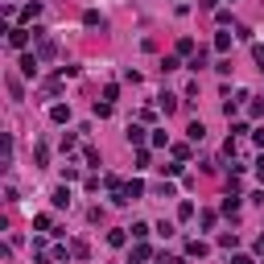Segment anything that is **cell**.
I'll use <instances>...</instances> for the list:
<instances>
[{"mask_svg":"<svg viewBox=\"0 0 264 264\" xmlns=\"http://www.w3.org/2000/svg\"><path fill=\"white\" fill-rule=\"evenodd\" d=\"M50 120H54V124H66V120H71V108H66V103H54V108H50Z\"/></svg>","mask_w":264,"mask_h":264,"instance_id":"cell-1","label":"cell"},{"mask_svg":"<svg viewBox=\"0 0 264 264\" xmlns=\"http://www.w3.org/2000/svg\"><path fill=\"white\" fill-rule=\"evenodd\" d=\"M141 194H145V182H136V178H132L128 186H124V198H128V202H132V198H141Z\"/></svg>","mask_w":264,"mask_h":264,"instance_id":"cell-2","label":"cell"},{"mask_svg":"<svg viewBox=\"0 0 264 264\" xmlns=\"http://www.w3.org/2000/svg\"><path fill=\"white\" fill-rule=\"evenodd\" d=\"M21 71H25L29 78L38 75V54H25V58H21Z\"/></svg>","mask_w":264,"mask_h":264,"instance_id":"cell-3","label":"cell"},{"mask_svg":"<svg viewBox=\"0 0 264 264\" xmlns=\"http://www.w3.org/2000/svg\"><path fill=\"white\" fill-rule=\"evenodd\" d=\"M25 41H29V29H13V33H8V45H17V50H21Z\"/></svg>","mask_w":264,"mask_h":264,"instance_id":"cell-4","label":"cell"},{"mask_svg":"<svg viewBox=\"0 0 264 264\" xmlns=\"http://www.w3.org/2000/svg\"><path fill=\"white\" fill-rule=\"evenodd\" d=\"M54 206H71V190H66V186L54 190Z\"/></svg>","mask_w":264,"mask_h":264,"instance_id":"cell-5","label":"cell"},{"mask_svg":"<svg viewBox=\"0 0 264 264\" xmlns=\"http://www.w3.org/2000/svg\"><path fill=\"white\" fill-rule=\"evenodd\" d=\"M223 211H227V215L239 211V194H227V198H223Z\"/></svg>","mask_w":264,"mask_h":264,"instance_id":"cell-6","label":"cell"},{"mask_svg":"<svg viewBox=\"0 0 264 264\" xmlns=\"http://www.w3.org/2000/svg\"><path fill=\"white\" fill-rule=\"evenodd\" d=\"M186 132H190V141H202V136H206V128H202V120H194V124H190Z\"/></svg>","mask_w":264,"mask_h":264,"instance_id":"cell-7","label":"cell"},{"mask_svg":"<svg viewBox=\"0 0 264 264\" xmlns=\"http://www.w3.org/2000/svg\"><path fill=\"white\" fill-rule=\"evenodd\" d=\"M186 252H190V256H206V244H202V239H190Z\"/></svg>","mask_w":264,"mask_h":264,"instance_id":"cell-8","label":"cell"},{"mask_svg":"<svg viewBox=\"0 0 264 264\" xmlns=\"http://www.w3.org/2000/svg\"><path fill=\"white\" fill-rule=\"evenodd\" d=\"M149 256H153V252H149V248H145V244H141V248H136V252H132V260H128V264H145V260H149Z\"/></svg>","mask_w":264,"mask_h":264,"instance_id":"cell-9","label":"cell"},{"mask_svg":"<svg viewBox=\"0 0 264 264\" xmlns=\"http://www.w3.org/2000/svg\"><path fill=\"white\" fill-rule=\"evenodd\" d=\"M202 66H206V50H198V54L190 58V71H202Z\"/></svg>","mask_w":264,"mask_h":264,"instance_id":"cell-10","label":"cell"},{"mask_svg":"<svg viewBox=\"0 0 264 264\" xmlns=\"http://www.w3.org/2000/svg\"><path fill=\"white\" fill-rule=\"evenodd\" d=\"M128 231H132V239H145V235H149V223H132Z\"/></svg>","mask_w":264,"mask_h":264,"instance_id":"cell-11","label":"cell"},{"mask_svg":"<svg viewBox=\"0 0 264 264\" xmlns=\"http://www.w3.org/2000/svg\"><path fill=\"white\" fill-rule=\"evenodd\" d=\"M124 239H128L124 231H108V244H112V248H124Z\"/></svg>","mask_w":264,"mask_h":264,"instance_id":"cell-12","label":"cell"},{"mask_svg":"<svg viewBox=\"0 0 264 264\" xmlns=\"http://www.w3.org/2000/svg\"><path fill=\"white\" fill-rule=\"evenodd\" d=\"M215 50H231V33H219V38H215Z\"/></svg>","mask_w":264,"mask_h":264,"instance_id":"cell-13","label":"cell"},{"mask_svg":"<svg viewBox=\"0 0 264 264\" xmlns=\"http://www.w3.org/2000/svg\"><path fill=\"white\" fill-rule=\"evenodd\" d=\"M178 219H194V202H182L178 206Z\"/></svg>","mask_w":264,"mask_h":264,"instance_id":"cell-14","label":"cell"},{"mask_svg":"<svg viewBox=\"0 0 264 264\" xmlns=\"http://www.w3.org/2000/svg\"><path fill=\"white\" fill-rule=\"evenodd\" d=\"M219 244H223V248H235L239 239H235V231H223V235H219Z\"/></svg>","mask_w":264,"mask_h":264,"instance_id":"cell-15","label":"cell"},{"mask_svg":"<svg viewBox=\"0 0 264 264\" xmlns=\"http://www.w3.org/2000/svg\"><path fill=\"white\" fill-rule=\"evenodd\" d=\"M252 145H260V149H264V124H260V128H252Z\"/></svg>","mask_w":264,"mask_h":264,"instance_id":"cell-16","label":"cell"},{"mask_svg":"<svg viewBox=\"0 0 264 264\" xmlns=\"http://www.w3.org/2000/svg\"><path fill=\"white\" fill-rule=\"evenodd\" d=\"M248 116H256V120H264V103H252V108H248Z\"/></svg>","mask_w":264,"mask_h":264,"instance_id":"cell-17","label":"cell"},{"mask_svg":"<svg viewBox=\"0 0 264 264\" xmlns=\"http://www.w3.org/2000/svg\"><path fill=\"white\" fill-rule=\"evenodd\" d=\"M256 174H260V182H264V157H256Z\"/></svg>","mask_w":264,"mask_h":264,"instance_id":"cell-18","label":"cell"},{"mask_svg":"<svg viewBox=\"0 0 264 264\" xmlns=\"http://www.w3.org/2000/svg\"><path fill=\"white\" fill-rule=\"evenodd\" d=\"M231 264H256V260H252V256H235Z\"/></svg>","mask_w":264,"mask_h":264,"instance_id":"cell-19","label":"cell"}]
</instances>
